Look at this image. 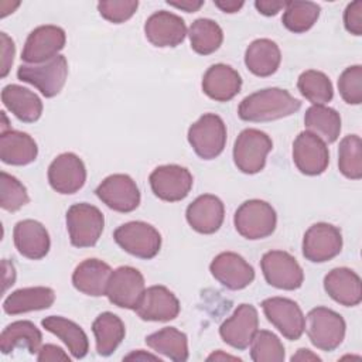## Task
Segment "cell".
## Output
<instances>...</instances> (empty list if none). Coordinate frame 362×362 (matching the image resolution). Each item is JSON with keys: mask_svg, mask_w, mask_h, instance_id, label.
Instances as JSON below:
<instances>
[{"mask_svg": "<svg viewBox=\"0 0 362 362\" xmlns=\"http://www.w3.org/2000/svg\"><path fill=\"white\" fill-rule=\"evenodd\" d=\"M301 102L281 88H266L247 95L238 107V116L245 122H273L294 115Z\"/></svg>", "mask_w": 362, "mask_h": 362, "instance_id": "obj_1", "label": "cell"}, {"mask_svg": "<svg viewBox=\"0 0 362 362\" xmlns=\"http://www.w3.org/2000/svg\"><path fill=\"white\" fill-rule=\"evenodd\" d=\"M304 329L315 348L331 352L342 344L346 324L337 311L327 307H315L308 311Z\"/></svg>", "mask_w": 362, "mask_h": 362, "instance_id": "obj_2", "label": "cell"}, {"mask_svg": "<svg viewBox=\"0 0 362 362\" xmlns=\"http://www.w3.org/2000/svg\"><path fill=\"white\" fill-rule=\"evenodd\" d=\"M236 232L249 240L270 236L277 225L274 208L262 199H249L239 205L233 215Z\"/></svg>", "mask_w": 362, "mask_h": 362, "instance_id": "obj_3", "label": "cell"}, {"mask_svg": "<svg viewBox=\"0 0 362 362\" xmlns=\"http://www.w3.org/2000/svg\"><path fill=\"white\" fill-rule=\"evenodd\" d=\"M65 219L71 245L75 247H92L102 236L105 218L95 205L88 202L74 204L68 208Z\"/></svg>", "mask_w": 362, "mask_h": 362, "instance_id": "obj_4", "label": "cell"}, {"mask_svg": "<svg viewBox=\"0 0 362 362\" xmlns=\"http://www.w3.org/2000/svg\"><path fill=\"white\" fill-rule=\"evenodd\" d=\"M188 143L202 160H214L225 148L226 124L221 116L205 113L188 129Z\"/></svg>", "mask_w": 362, "mask_h": 362, "instance_id": "obj_5", "label": "cell"}, {"mask_svg": "<svg viewBox=\"0 0 362 362\" xmlns=\"http://www.w3.org/2000/svg\"><path fill=\"white\" fill-rule=\"evenodd\" d=\"M17 78L37 88L45 98L57 96L68 78V61L57 55L42 64H23L17 69Z\"/></svg>", "mask_w": 362, "mask_h": 362, "instance_id": "obj_6", "label": "cell"}, {"mask_svg": "<svg viewBox=\"0 0 362 362\" xmlns=\"http://www.w3.org/2000/svg\"><path fill=\"white\" fill-rule=\"evenodd\" d=\"M113 239L124 252L144 260L156 257L161 247L160 232L143 221H132L117 226Z\"/></svg>", "mask_w": 362, "mask_h": 362, "instance_id": "obj_7", "label": "cell"}, {"mask_svg": "<svg viewBox=\"0 0 362 362\" xmlns=\"http://www.w3.org/2000/svg\"><path fill=\"white\" fill-rule=\"evenodd\" d=\"M273 148L269 134L259 129H245L233 144V161L243 174H257L266 165V157Z\"/></svg>", "mask_w": 362, "mask_h": 362, "instance_id": "obj_8", "label": "cell"}, {"mask_svg": "<svg viewBox=\"0 0 362 362\" xmlns=\"http://www.w3.org/2000/svg\"><path fill=\"white\" fill-rule=\"evenodd\" d=\"M260 267L264 280L280 290H297L303 286L304 272L298 262L284 250H269L262 256Z\"/></svg>", "mask_w": 362, "mask_h": 362, "instance_id": "obj_9", "label": "cell"}, {"mask_svg": "<svg viewBox=\"0 0 362 362\" xmlns=\"http://www.w3.org/2000/svg\"><path fill=\"white\" fill-rule=\"evenodd\" d=\"M342 250V233L339 228L317 222L311 225L303 238V256L313 263H324L337 257Z\"/></svg>", "mask_w": 362, "mask_h": 362, "instance_id": "obj_10", "label": "cell"}, {"mask_svg": "<svg viewBox=\"0 0 362 362\" xmlns=\"http://www.w3.org/2000/svg\"><path fill=\"white\" fill-rule=\"evenodd\" d=\"M148 181L153 194L167 202H177L187 198L194 184L192 174L185 167L177 164L156 167Z\"/></svg>", "mask_w": 362, "mask_h": 362, "instance_id": "obj_11", "label": "cell"}, {"mask_svg": "<svg viewBox=\"0 0 362 362\" xmlns=\"http://www.w3.org/2000/svg\"><path fill=\"white\" fill-rule=\"evenodd\" d=\"M144 290L146 283L143 274L132 266H120L110 274L106 296L116 307L136 310Z\"/></svg>", "mask_w": 362, "mask_h": 362, "instance_id": "obj_12", "label": "cell"}, {"mask_svg": "<svg viewBox=\"0 0 362 362\" xmlns=\"http://www.w3.org/2000/svg\"><path fill=\"white\" fill-rule=\"evenodd\" d=\"M263 313L279 332L290 339L297 341L305 328V317L300 305L286 297H269L262 301Z\"/></svg>", "mask_w": 362, "mask_h": 362, "instance_id": "obj_13", "label": "cell"}, {"mask_svg": "<svg viewBox=\"0 0 362 362\" xmlns=\"http://www.w3.org/2000/svg\"><path fill=\"white\" fill-rule=\"evenodd\" d=\"M95 192L107 208L116 212H132L140 204L139 187L127 174H112L106 177L96 187Z\"/></svg>", "mask_w": 362, "mask_h": 362, "instance_id": "obj_14", "label": "cell"}, {"mask_svg": "<svg viewBox=\"0 0 362 362\" xmlns=\"http://www.w3.org/2000/svg\"><path fill=\"white\" fill-rule=\"evenodd\" d=\"M65 42L66 34L61 27L52 24L40 25L28 34L21 52V59L25 64L47 62L59 55Z\"/></svg>", "mask_w": 362, "mask_h": 362, "instance_id": "obj_15", "label": "cell"}, {"mask_svg": "<svg viewBox=\"0 0 362 362\" xmlns=\"http://www.w3.org/2000/svg\"><path fill=\"white\" fill-rule=\"evenodd\" d=\"M293 161L300 173L320 175L329 164V151L318 136L305 130L293 141Z\"/></svg>", "mask_w": 362, "mask_h": 362, "instance_id": "obj_16", "label": "cell"}, {"mask_svg": "<svg viewBox=\"0 0 362 362\" xmlns=\"http://www.w3.org/2000/svg\"><path fill=\"white\" fill-rule=\"evenodd\" d=\"M48 182L58 194H75L86 182V167L75 153H62L48 167Z\"/></svg>", "mask_w": 362, "mask_h": 362, "instance_id": "obj_17", "label": "cell"}, {"mask_svg": "<svg viewBox=\"0 0 362 362\" xmlns=\"http://www.w3.org/2000/svg\"><path fill=\"white\" fill-rule=\"evenodd\" d=\"M257 328V310L252 304L243 303L238 305L233 314L221 324L219 335L222 341L229 346L238 351H243L250 345Z\"/></svg>", "mask_w": 362, "mask_h": 362, "instance_id": "obj_18", "label": "cell"}, {"mask_svg": "<svg viewBox=\"0 0 362 362\" xmlns=\"http://www.w3.org/2000/svg\"><path fill=\"white\" fill-rule=\"evenodd\" d=\"M209 272L215 280L229 290H242L255 280L252 264L235 252L216 255L209 264Z\"/></svg>", "mask_w": 362, "mask_h": 362, "instance_id": "obj_19", "label": "cell"}, {"mask_svg": "<svg viewBox=\"0 0 362 362\" xmlns=\"http://www.w3.org/2000/svg\"><path fill=\"white\" fill-rule=\"evenodd\" d=\"M144 34L154 47H177L185 40L187 25L180 16L160 10L146 20Z\"/></svg>", "mask_w": 362, "mask_h": 362, "instance_id": "obj_20", "label": "cell"}, {"mask_svg": "<svg viewBox=\"0 0 362 362\" xmlns=\"http://www.w3.org/2000/svg\"><path fill=\"white\" fill-rule=\"evenodd\" d=\"M185 218L195 232L202 235L215 233L225 219L223 202L216 195L202 194L187 206Z\"/></svg>", "mask_w": 362, "mask_h": 362, "instance_id": "obj_21", "label": "cell"}, {"mask_svg": "<svg viewBox=\"0 0 362 362\" xmlns=\"http://www.w3.org/2000/svg\"><path fill=\"white\" fill-rule=\"evenodd\" d=\"M180 310V301L171 290L165 286H151L144 290L134 311L143 321L165 322L177 318Z\"/></svg>", "mask_w": 362, "mask_h": 362, "instance_id": "obj_22", "label": "cell"}, {"mask_svg": "<svg viewBox=\"0 0 362 362\" xmlns=\"http://www.w3.org/2000/svg\"><path fill=\"white\" fill-rule=\"evenodd\" d=\"M13 240L18 253L31 260L45 257L51 247V240L45 226L34 219H23L13 229Z\"/></svg>", "mask_w": 362, "mask_h": 362, "instance_id": "obj_23", "label": "cell"}, {"mask_svg": "<svg viewBox=\"0 0 362 362\" xmlns=\"http://www.w3.org/2000/svg\"><path fill=\"white\" fill-rule=\"evenodd\" d=\"M242 88V78L226 64L211 65L202 76L204 93L216 102H229Z\"/></svg>", "mask_w": 362, "mask_h": 362, "instance_id": "obj_24", "label": "cell"}, {"mask_svg": "<svg viewBox=\"0 0 362 362\" xmlns=\"http://www.w3.org/2000/svg\"><path fill=\"white\" fill-rule=\"evenodd\" d=\"M324 290L341 305L355 307L362 301L361 277L348 267H335L324 277Z\"/></svg>", "mask_w": 362, "mask_h": 362, "instance_id": "obj_25", "label": "cell"}, {"mask_svg": "<svg viewBox=\"0 0 362 362\" xmlns=\"http://www.w3.org/2000/svg\"><path fill=\"white\" fill-rule=\"evenodd\" d=\"M112 272L110 266L103 260L95 257L85 259L75 267L72 273V284L78 291L90 297L106 296Z\"/></svg>", "mask_w": 362, "mask_h": 362, "instance_id": "obj_26", "label": "cell"}, {"mask_svg": "<svg viewBox=\"0 0 362 362\" xmlns=\"http://www.w3.org/2000/svg\"><path fill=\"white\" fill-rule=\"evenodd\" d=\"M1 102L24 123H34L42 115V102L38 95L21 85H6L1 90Z\"/></svg>", "mask_w": 362, "mask_h": 362, "instance_id": "obj_27", "label": "cell"}, {"mask_svg": "<svg viewBox=\"0 0 362 362\" xmlns=\"http://www.w3.org/2000/svg\"><path fill=\"white\" fill-rule=\"evenodd\" d=\"M38 147L35 140L18 130H7L0 136V158L8 165H27L35 161Z\"/></svg>", "mask_w": 362, "mask_h": 362, "instance_id": "obj_28", "label": "cell"}, {"mask_svg": "<svg viewBox=\"0 0 362 362\" xmlns=\"http://www.w3.org/2000/svg\"><path fill=\"white\" fill-rule=\"evenodd\" d=\"M55 301V291L49 287H24L8 294L3 303L6 314L17 315L49 308Z\"/></svg>", "mask_w": 362, "mask_h": 362, "instance_id": "obj_29", "label": "cell"}, {"mask_svg": "<svg viewBox=\"0 0 362 362\" xmlns=\"http://www.w3.org/2000/svg\"><path fill=\"white\" fill-rule=\"evenodd\" d=\"M281 62L279 45L269 38H257L249 44L245 52V65L256 76L273 75Z\"/></svg>", "mask_w": 362, "mask_h": 362, "instance_id": "obj_30", "label": "cell"}, {"mask_svg": "<svg viewBox=\"0 0 362 362\" xmlns=\"http://www.w3.org/2000/svg\"><path fill=\"white\" fill-rule=\"evenodd\" d=\"M41 325L51 334L57 335L68 348L75 359H82L89 351V341L85 331L74 321L61 317L49 315L41 321Z\"/></svg>", "mask_w": 362, "mask_h": 362, "instance_id": "obj_31", "label": "cell"}, {"mask_svg": "<svg viewBox=\"0 0 362 362\" xmlns=\"http://www.w3.org/2000/svg\"><path fill=\"white\" fill-rule=\"evenodd\" d=\"M42 342L41 331L34 322L20 320L8 324L0 335V351L7 355L17 348H25L30 354H38Z\"/></svg>", "mask_w": 362, "mask_h": 362, "instance_id": "obj_32", "label": "cell"}, {"mask_svg": "<svg viewBox=\"0 0 362 362\" xmlns=\"http://www.w3.org/2000/svg\"><path fill=\"white\" fill-rule=\"evenodd\" d=\"M92 332L95 335L98 355L109 356L124 339L126 327L120 317L110 311H105L95 318Z\"/></svg>", "mask_w": 362, "mask_h": 362, "instance_id": "obj_33", "label": "cell"}, {"mask_svg": "<svg viewBox=\"0 0 362 362\" xmlns=\"http://www.w3.org/2000/svg\"><path fill=\"white\" fill-rule=\"evenodd\" d=\"M304 124L308 132L318 136L325 144L338 140L341 133L339 113L325 105H313L305 110Z\"/></svg>", "mask_w": 362, "mask_h": 362, "instance_id": "obj_34", "label": "cell"}, {"mask_svg": "<svg viewBox=\"0 0 362 362\" xmlns=\"http://www.w3.org/2000/svg\"><path fill=\"white\" fill-rule=\"evenodd\" d=\"M146 344L154 352L161 354L175 362H184L189 356L188 338L175 327H164L147 335Z\"/></svg>", "mask_w": 362, "mask_h": 362, "instance_id": "obj_35", "label": "cell"}, {"mask_svg": "<svg viewBox=\"0 0 362 362\" xmlns=\"http://www.w3.org/2000/svg\"><path fill=\"white\" fill-rule=\"evenodd\" d=\"M191 48L199 55L214 54L223 41V31L211 18H197L188 30Z\"/></svg>", "mask_w": 362, "mask_h": 362, "instance_id": "obj_36", "label": "cell"}, {"mask_svg": "<svg viewBox=\"0 0 362 362\" xmlns=\"http://www.w3.org/2000/svg\"><path fill=\"white\" fill-rule=\"evenodd\" d=\"M320 11V6L314 1H286L281 23L288 31L301 34L308 31L317 23Z\"/></svg>", "mask_w": 362, "mask_h": 362, "instance_id": "obj_37", "label": "cell"}, {"mask_svg": "<svg viewBox=\"0 0 362 362\" xmlns=\"http://www.w3.org/2000/svg\"><path fill=\"white\" fill-rule=\"evenodd\" d=\"M300 93L313 105H325L334 96V88L329 78L315 69L304 71L297 79Z\"/></svg>", "mask_w": 362, "mask_h": 362, "instance_id": "obj_38", "label": "cell"}, {"mask_svg": "<svg viewBox=\"0 0 362 362\" xmlns=\"http://www.w3.org/2000/svg\"><path fill=\"white\" fill-rule=\"evenodd\" d=\"M338 168L349 180L362 178V140L358 134L345 136L338 147Z\"/></svg>", "mask_w": 362, "mask_h": 362, "instance_id": "obj_39", "label": "cell"}, {"mask_svg": "<svg viewBox=\"0 0 362 362\" xmlns=\"http://www.w3.org/2000/svg\"><path fill=\"white\" fill-rule=\"evenodd\" d=\"M250 358L255 362H283L284 345L272 331L257 329L250 342Z\"/></svg>", "mask_w": 362, "mask_h": 362, "instance_id": "obj_40", "label": "cell"}, {"mask_svg": "<svg viewBox=\"0 0 362 362\" xmlns=\"http://www.w3.org/2000/svg\"><path fill=\"white\" fill-rule=\"evenodd\" d=\"M30 202L27 188L14 175L1 171L0 174V206L4 211L16 212Z\"/></svg>", "mask_w": 362, "mask_h": 362, "instance_id": "obj_41", "label": "cell"}, {"mask_svg": "<svg viewBox=\"0 0 362 362\" xmlns=\"http://www.w3.org/2000/svg\"><path fill=\"white\" fill-rule=\"evenodd\" d=\"M338 90L341 98L349 105L362 102V66L352 65L342 71L338 78Z\"/></svg>", "mask_w": 362, "mask_h": 362, "instance_id": "obj_42", "label": "cell"}, {"mask_svg": "<svg viewBox=\"0 0 362 362\" xmlns=\"http://www.w3.org/2000/svg\"><path fill=\"white\" fill-rule=\"evenodd\" d=\"M137 7V0H106L98 3L99 14L113 24H120L132 18Z\"/></svg>", "mask_w": 362, "mask_h": 362, "instance_id": "obj_43", "label": "cell"}, {"mask_svg": "<svg viewBox=\"0 0 362 362\" xmlns=\"http://www.w3.org/2000/svg\"><path fill=\"white\" fill-rule=\"evenodd\" d=\"M344 25L348 33L359 37L362 34V1L356 0L346 6L344 11Z\"/></svg>", "mask_w": 362, "mask_h": 362, "instance_id": "obj_44", "label": "cell"}, {"mask_svg": "<svg viewBox=\"0 0 362 362\" xmlns=\"http://www.w3.org/2000/svg\"><path fill=\"white\" fill-rule=\"evenodd\" d=\"M0 44H1V68H0V76L6 78L11 69L14 54H16V45L14 41L6 34L0 33Z\"/></svg>", "mask_w": 362, "mask_h": 362, "instance_id": "obj_45", "label": "cell"}, {"mask_svg": "<svg viewBox=\"0 0 362 362\" xmlns=\"http://www.w3.org/2000/svg\"><path fill=\"white\" fill-rule=\"evenodd\" d=\"M37 361L40 362H47V361H51V362H58V361H65V362H69L71 358L68 356V354H65V351L61 348V346H57L54 344H45L40 348L38 354H37Z\"/></svg>", "mask_w": 362, "mask_h": 362, "instance_id": "obj_46", "label": "cell"}, {"mask_svg": "<svg viewBox=\"0 0 362 362\" xmlns=\"http://www.w3.org/2000/svg\"><path fill=\"white\" fill-rule=\"evenodd\" d=\"M286 1H274V0H256L255 7L263 16H276L281 8H284Z\"/></svg>", "mask_w": 362, "mask_h": 362, "instance_id": "obj_47", "label": "cell"}, {"mask_svg": "<svg viewBox=\"0 0 362 362\" xmlns=\"http://www.w3.org/2000/svg\"><path fill=\"white\" fill-rule=\"evenodd\" d=\"M167 4L187 13H195L204 6V0H181V1L167 0Z\"/></svg>", "mask_w": 362, "mask_h": 362, "instance_id": "obj_48", "label": "cell"}, {"mask_svg": "<svg viewBox=\"0 0 362 362\" xmlns=\"http://www.w3.org/2000/svg\"><path fill=\"white\" fill-rule=\"evenodd\" d=\"M214 4L218 7V8H221L223 13H229V14H232V13H236V11H239L242 7H243V1L242 0H215L214 1Z\"/></svg>", "mask_w": 362, "mask_h": 362, "instance_id": "obj_49", "label": "cell"}, {"mask_svg": "<svg viewBox=\"0 0 362 362\" xmlns=\"http://www.w3.org/2000/svg\"><path fill=\"white\" fill-rule=\"evenodd\" d=\"M123 359L126 361H158L161 362V359L157 356V355H153V354H148L146 351H141V349H137V351H133L130 352L129 355H126Z\"/></svg>", "mask_w": 362, "mask_h": 362, "instance_id": "obj_50", "label": "cell"}, {"mask_svg": "<svg viewBox=\"0 0 362 362\" xmlns=\"http://www.w3.org/2000/svg\"><path fill=\"white\" fill-rule=\"evenodd\" d=\"M291 361H293V362H294V361H301V362L305 361V362H307V361H321V358H320L318 355L313 354L310 349L300 348V349L297 351V354L291 356Z\"/></svg>", "mask_w": 362, "mask_h": 362, "instance_id": "obj_51", "label": "cell"}, {"mask_svg": "<svg viewBox=\"0 0 362 362\" xmlns=\"http://www.w3.org/2000/svg\"><path fill=\"white\" fill-rule=\"evenodd\" d=\"M206 359H208V361H225V359H230V361H240V358H238V356H232V355H228V354H223L222 351H216V352L211 354Z\"/></svg>", "mask_w": 362, "mask_h": 362, "instance_id": "obj_52", "label": "cell"}, {"mask_svg": "<svg viewBox=\"0 0 362 362\" xmlns=\"http://www.w3.org/2000/svg\"><path fill=\"white\" fill-rule=\"evenodd\" d=\"M1 117H3V126H1V133H4V132H7V129H8V122H7V117H6V113L4 112H1ZM10 130V129H8Z\"/></svg>", "mask_w": 362, "mask_h": 362, "instance_id": "obj_53", "label": "cell"}]
</instances>
